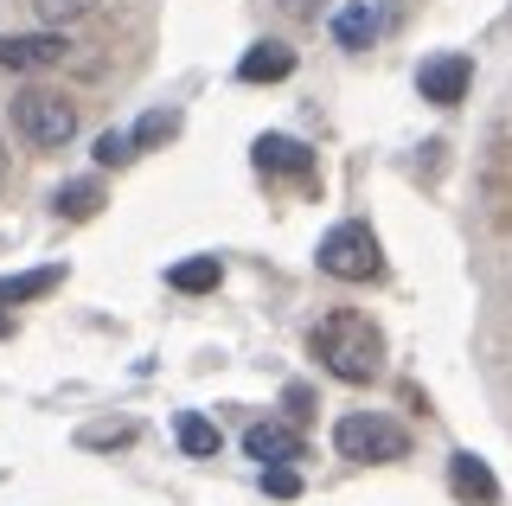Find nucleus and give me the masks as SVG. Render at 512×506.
<instances>
[{"instance_id":"obj_1","label":"nucleus","mask_w":512,"mask_h":506,"mask_svg":"<svg viewBox=\"0 0 512 506\" xmlns=\"http://www.w3.org/2000/svg\"><path fill=\"white\" fill-rule=\"evenodd\" d=\"M314 359L327 366L333 378H346V385H372V378L384 372V334L372 321H365L359 308H333L327 321L308 334Z\"/></svg>"},{"instance_id":"obj_2","label":"nucleus","mask_w":512,"mask_h":506,"mask_svg":"<svg viewBox=\"0 0 512 506\" xmlns=\"http://www.w3.org/2000/svg\"><path fill=\"white\" fill-rule=\"evenodd\" d=\"M314 263H320L333 282H378V276H384V250H378L372 225H359V218H346V225H333L327 237H320Z\"/></svg>"},{"instance_id":"obj_3","label":"nucleus","mask_w":512,"mask_h":506,"mask_svg":"<svg viewBox=\"0 0 512 506\" xmlns=\"http://www.w3.org/2000/svg\"><path fill=\"white\" fill-rule=\"evenodd\" d=\"M333 449H340L346 462H404L410 430L391 423V417H378V410H346V417L333 423Z\"/></svg>"},{"instance_id":"obj_4","label":"nucleus","mask_w":512,"mask_h":506,"mask_svg":"<svg viewBox=\"0 0 512 506\" xmlns=\"http://www.w3.org/2000/svg\"><path fill=\"white\" fill-rule=\"evenodd\" d=\"M13 129H20L32 148H64L77 135V109L58 97V90H20L13 97Z\"/></svg>"},{"instance_id":"obj_5","label":"nucleus","mask_w":512,"mask_h":506,"mask_svg":"<svg viewBox=\"0 0 512 506\" xmlns=\"http://www.w3.org/2000/svg\"><path fill=\"white\" fill-rule=\"evenodd\" d=\"M468 84H474V65L461 52H436V58H423V71H416L423 103H442V109H455L461 97H468Z\"/></svg>"},{"instance_id":"obj_6","label":"nucleus","mask_w":512,"mask_h":506,"mask_svg":"<svg viewBox=\"0 0 512 506\" xmlns=\"http://www.w3.org/2000/svg\"><path fill=\"white\" fill-rule=\"evenodd\" d=\"M244 455L263 462V468H288V462L308 455V442H301L295 423H250V430H244Z\"/></svg>"},{"instance_id":"obj_7","label":"nucleus","mask_w":512,"mask_h":506,"mask_svg":"<svg viewBox=\"0 0 512 506\" xmlns=\"http://www.w3.org/2000/svg\"><path fill=\"white\" fill-rule=\"evenodd\" d=\"M71 52L64 33H7L0 39V71H45Z\"/></svg>"},{"instance_id":"obj_8","label":"nucleus","mask_w":512,"mask_h":506,"mask_svg":"<svg viewBox=\"0 0 512 506\" xmlns=\"http://www.w3.org/2000/svg\"><path fill=\"white\" fill-rule=\"evenodd\" d=\"M448 487H455V500H468V506H493V500H500V481H493V468L480 462L474 449L448 455Z\"/></svg>"},{"instance_id":"obj_9","label":"nucleus","mask_w":512,"mask_h":506,"mask_svg":"<svg viewBox=\"0 0 512 506\" xmlns=\"http://www.w3.org/2000/svg\"><path fill=\"white\" fill-rule=\"evenodd\" d=\"M256 167L263 173H295V180H308V167H314V154H308V141H295V135H256Z\"/></svg>"},{"instance_id":"obj_10","label":"nucleus","mask_w":512,"mask_h":506,"mask_svg":"<svg viewBox=\"0 0 512 506\" xmlns=\"http://www.w3.org/2000/svg\"><path fill=\"white\" fill-rule=\"evenodd\" d=\"M295 71V52H288L282 39H256L244 58H237V77L244 84H282V77Z\"/></svg>"},{"instance_id":"obj_11","label":"nucleus","mask_w":512,"mask_h":506,"mask_svg":"<svg viewBox=\"0 0 512 506\" xmlns=\"http://www.w3.org/2000/svg\"><path fill=\"white\" fill-rule=\"evenodd\" d=\"M384 33V7H372V0H352V7L333 13V39L346 45V52H365Z\"/></svg>"},{"instance_id":"obj_12","label":"nucleus","mask_w":512,"mask_h":506,"mask_svg":"<svg viewBox=\"0 0 512 506\" xmlns=\"http://www.w3.org/2000/svg\"><path fill=\"white\" fill-rule=\"evenodd\" d=\"M64 282V270H26V276H0V308H20V302H39V295H52Z\"/></svg>"},{"instance_id":"obj_13","label":"nucleus","mask_w":512,"mask_h":506,"mask_svg":"<svg viewBox=\"0 0 512 506\" xmlns=\"http://www.w3.org/2000/svg\"><path fill=\"white\" fill-rule=\"evenodd\" d=\"M167 282L180 295H205V289H218V282H224V263L218 257H186V263H173V270H167Z\"/></svg>"},{"instance_id":"obj_14","label":"nucleus","mask_w":512,"mask_h":506,"mask_svg":"<svg viewBox=\"0 0 512 506\" xmlns=\"http://www.w3.org/2000/svg\"><path fill=\"white\" fill-rule=\"evenodd\" d=\"M173 436H180V449H186V455H218V423H212V417H199V410H180Z\"/></svg>"},{"instance_id":"obj_15","label":"nucleus","mask_w":512,"mask_h":506,"mask_svg":"<svg viewBox=\"0 0 512 506\" xmlns=\"http://www.w3.org/2000/svg\"><path fill=\"white\" fill-rule=\"evenodd\" d=\"M58 218H90L96 212V205H103V186H96V180H71V186H58Z\"/></svg>"},{"instance_id":"obj_16","label":"nucleus","mask_w":512,"mask_h":506,"mask_svg":"<svg viewBox=\"0 0 512 506\" xmlns=\"http://www.w3.org/2000/svg\"><path fill=\"white\" fill-rule=\"evenodd\" d=\"M167 135H180V116H173V109H154V116H141L135 129H128V141H135V154H141V148H160Z\"/></svg>"},{"instance_id":"obj_17","label":"nucleus","mask_w":512,"mask_h":506,"mask_svg":"<svg viewBox=\"0 0 512 506\" xmlns=\"http://www.w3.org/2000/svg\"><path fill=\"white\" fill-rule=\"evenodd\" d=\"M128 161H135V141H128V129L96 135V167H128Z\"/></svg>"},{"instance_id":"obj_18","label":"nucleus","mask_w":512,"mask_h":506,"mask_svg":"<svg viewBox=\"0 0 512 506\" xmlns=\"http://www.w3.org/2000/svg\"><path fill=\"white\" fill-rule=\"evenodd\" d=\"M32 7H39V20H45V26H71V20H84L96 0H32Z\"/></svg>"},{"instance_id":"obj_19","label":"nucleus","mask_w":512,"mask_h":506,"mask_svg":"<svg viewBox=\"0 0 512 506\" xmlns=\"http://www.w3.org/2000/svg\"><path fill=\"white\" fill-rule=\"evenodd\" d=\"M263 494L295 500V494H301V474H295V468H263Z\"/></svg>"},{"instance_id":"obj_20","label":"nucleus","mask_w":512,"mask_h":506,"mask_svg":"<svg viewBox=\"0 0 512 506\" xmlns=\"http://www.w3.org/2000/svg\"><path fill=\"white\" fill-rule=\"evenodd\" d=\"M282 404H288V417H308V410H314V391H308V385H288Z\"/></svg>"},{"instance_id":"obj_21","label":"nucleus","mask_w":512,"mask_h":506,"mask_svg":"<svg viewBox=\"0 0 512 506\" xmlns=\"http://www.w3.org/2000/svg\"><path fill=\"white\" fill-rule=\"evenodd\" d=\"M276 7H282V13H295V20H301V13H314L320 0H276Z\"/></svg>"},{"instance_id":"obj_22","label":"nucleus","mask_w":512,"mask_h":506,"mask_svg":"<svg viewBox=\"0 0 512 506\" xmlns=\"http://www.w3.org/2000/svg\"><path fill=\"white\" fill-rule=\"evenodd\" d=\"M13 334V321H7V308H0V340H7Z\"/></svg>"},{"instance_id":"obj_23","label":"nucleus","mask_w":512,"mask_h":506,"mask_svg":"<svg viewBox=\"0 0 512 506\" xmlns=\"http://www.w3.org/2000/svg\"><path fill=\"white\" fill-rule=\"evenodd\" d=\"M506 20H512V13H506Z\"/></svg>"},{"instance_id":"obj_24","label":"nucleus","mask_w":512,"mask_h":506,"mask_svg":"<svg viewBox=\"0 0 512 506\" xmlns=\"http://www.w3.org/2000/svg\"><path fill=\"white\" fill-rule=\"evenodd\" d=\"M0 167H7V161H0Z\"/></svg>"}]
</instances>
